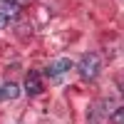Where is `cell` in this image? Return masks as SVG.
I'll return each instance as SVG.
<instances>
[{
  "label": "cell",
  "instance_id": "obj_1",
  "mask_svg": "<svg viewBox=\"0 0 124 124\" xmlns=\"http://www.w3.org/2000/svg\"><path fill=\"white\" fill-rule=\"evenodd\" d=\"M99 70H102V60H99L94 52L85 55V57L79 60V65H77V72H79V77H82V79H87V82L97 79V77H99Z\"/></svg>",
  "mask_w": 124,
  "mask_h": 124
},
{
  "label": "cell",
  "instance_id": "obj_2",
  "mask_svg": "<svg viewBox=\"0 0 124 124\" xmlns=\"http://www.w3.org/2000/svg\"><path fill=\"white\" fill-rule=\"evenodd\" d=\"M20 13H23V8L17 0H0V27L13 25L20 17Z\"/></svg>",
  "mask_w": 124,
  "mask_h": 124
},
{
  "label": "cell",
  "instance_id": "obj_3",
  "mask_svg": "<svg viewBox=\"0 0 124 124\" xmlns=\"http://www.w3.org/2000/svg\"><path fill=\"white\" fill-rule=\"evenodd\" d=\"M72 67H75V62H72L70 57H60V60H55V62L47 65V75L50 77H60V75H65V72H70Z\"/></svg>",
  "mask_w": 124,
  "mask_h": 124
},
{
  "label": "cell",
  "instance_id": "obj_4",
  "mask_svg": "<svg viewBox=\"0 0 124 124\" xmlns=\"http://www.w3.org/2000/svg\"><path fill=\"white\" fill-rule=\"evenodd\" d=\"M25 89H27V94L30 97H37V94H42V79H40V75L35 70H30L27 72V77H25Z\"/></svg>",
  "mask_w": 124,
  "mask_h": 124
},
{
  "label": "cell",
  "instance_id": "obj_5",
  "mask_svg": "<svg viewBox=\"0 0 124 124\" xmlns=\"http://www.w3.org/2000/svg\"><path fill=\"white\" fill-rule=\"evenodd\" d=\"M20 94V87L13 85V82H5V85H0V99H15Z\"/></svg>",
  "mask_w": 124,
  "mask_h": 124
},
{
  "label": "cell",
  "instance_id": "obj_7",
  "mask_svg": "<svg viewBox=\"0 0 124 124\" xmlns=\"http://www.w3.org/2000/svg\"><path fill=\"white\" fill-rule=\"evenodd\" d=\"M122 92H124V87H122Z\"/></svg>",
  "mask_w": 124,
  "mask_h": 124
},
{
  "label": "cell",
  "instance_id": "obj_6",
  "mask_svg": "<svg viewBox=\"0 0 124 124\" xmlns=\"http://www.w3.org/2000/svg\"><path fill=\"white\" fill-rule=\"evenodd\" d=\"M112 124H124V107L117 109L114 114H112Z\"/></svg>",
  "mask_w": 124,
  "mask_h": 124
}]
</instances>
